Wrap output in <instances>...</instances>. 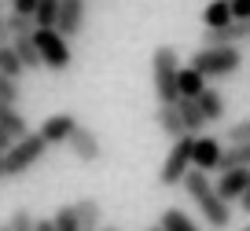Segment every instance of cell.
Segmentation results:
<instances>
[{
  "instance_id": "12",
  "label": "cell",
  "mask_w": 250,
  "mask_h": 231,
  "mask_svg": "<svg viewBox=\"0 0 250 231\" xmlns=\"http://www.w3.org/2000/svg\"><path fill=\"white\" fill-rule=\"evenodd\" d=\"M74 129H78V117L74 114H52L44 125H41V136H44L48 147H55V143H66Z\"/></svg>"
},
{
  "instance_id": "20",
  "label": "cell",
  "mask_w": 250,
  "mask_h": 231,
  "mask_svg": "<svg viewBox=\"0 0 250 231\" xmlns=\"http://www.w3.org/2000/svg\"><path fill=\"white\" fill-rule=\"evenodd\" d=\"M162 231H203L184 209H166L162 213Z\"/></svg>"
},
{
  "instance_id": "3",
  "label": "cell",
  "mask_w": 250,
  "mask_h": 231,
  "mask_svg": "<svg viewBox=\"0 0 250 231\" xmlns=\"http://www.w3.org/2000/svg\"><path fill=\"white\" fill-rule=\"evenodd\" d=\"M44 151H48V143H44L41 132H26V136H19L15 143L4 151V176H8V180L22 176L26 169H33V165L44 158Z\"/></svg>"
},
{
  "instance_id": "41",
  "label": "cell",
  "mask_w": 250,
  "mask_h": 231,
  "mask_svg": "<svg viewBox=\"0 0 250 231\" xmlns=\"http://www.w3.org/2000/svg\"><path fill=\"white\" fill-rule=\"evenodd\" d=\"M107 231H114V228H107Z\"/></svg>"
},
{
  "instance_id": "19",
  "label": "cell",
  "mask_w": 250,
  "mask_h": 231,
  "mask_svg": "<svg viewBox=\"0 0 250 231\" xmlns=\"http://www.w3.org/2000/svg\"><path fill=\"white\" fill-rule=\"evenodd\" d=\"M225 169H250V143H239V147H225V154H221V165L217 173Z\"/></svg>"
},
{
  "instance_id": "38",
  "label": "cell",
  "mask_w": 250,
  "mask_h": 231,
  "mask_svg": "<svg viewBox=\"0 0 250 231\" xmlns=\"http://www.w3.org/2000/svg\"><path fill=\"white\" fill-rule=\"evenodd\" d=\"M147 231H162V224H158V228H147Z\"/></svg>"
},
{
  "instance_id": "31",
  "label": "cell",
  "mask_w": 250,
  "mask_h": 231,
  "mask_svg": "<svg viewBox=\"0 0 250 231\" xmlns=\"http://www.w3.org/2000/svg\"><path fill=\"white\" fill-rule=\"evenodd\" d=\"M37 4H41V0H11V11H19V15H33Z\"/></svg>"
},
{
  "instance_id": "17",
  "label": "cell",
  "mask_w": 250,
  "mask_h": 231,
  "mask_svg": "<svg viewBox=\"0 0 250 231\" xmlns=\"http://www.w3.org/2000/svg\"><path fill=\"white\" fill-rule=\"evenodd\" d=\"M232 22V8H228V0H210L203 8V26L206 30H221V26Z\"/></svg>"
},
{
  "instance_id": "33",
  "label": "cell",
  "mask_w": 250,
  "mask_h": 231,
  "mask_svg": "<svg viewBox=\"0 0 250 231\" xmlns=\"http://www.w3.org/2000/svg\"><path fill=\"white\" fill-rule=\"evenodd\" d=\"M11 143H15V136H11V132L4 129V125H0V151H8Z\"/></svg>"
},
{
  "instance_id": "14",
  "label": "cell",
  "mask_w": 250,
  "mask_h": 231,
  "mask_svg": "<svg viewBox=\"0 0 250 231\" xmlns=\"http://www.w3.org/2000/svg\"><path fill=\"white\" fill-rule=\"evenodd\" d=\"M206 85H210V81H206L195 66H180V74H177V99L180 96H184V99H195Z\"/></svg>"
},
{
  "instance_id": "30",
  "label": "cell",
  "mask_w": 250,
  "mask_h": 231,
  "mask_svg": "<svg viewBox=\"0 0 250 231\" xmlns=\"http://www.w3.org/2000/svg\"><path fill=\"white\" fill-rule=\"evenodd\" d=\"M228 8H232V19L250 22V0H228Z\"/></svg>"
},
{
  "instance_id": "23",
  "label": "cell",
  "mask_w": 250,
  "mask_h": 231,
  "mask_svg": "<svg viewBox=\"0 0 250 231\" xmlns=\"http://www.w3.org/2000/svg\"><path fill=\"white\" fill-rule=\"evenodd\" d=\"M0 74H4V77H15V81L26 74L22 59L15 55V48H11V44H0Z\"/></svg>"
},
{
  "instance_id": "18",
  "label": "cell",
  "mask_w": 250,
  "mask_h": 231,
  "mask_svg": "<svg viewBox=\"0 0 250 231\" xmlns=\"http://www.w3.org/2000/svg\"><path fill=\"white\" fill-rule=\"evenodd\" d=\"M11 48H15V55L22 59L26 70L41 66V52H37V44H33V33H26V37H11Z\"/></svg>"
},
{
  "instance_id": "11",
  "label": "cell",
  "mask_w": 250,
  "mask_h": 231,
  "mask_svg": "<svg viewBox=\"0 0 250 231\" xmlns=\"http://www.w3.org/2000/svg\"><path fill=\"white\" fill-rule=\"evenodd\" d=\"M250 37V22H239V19H232L228 26H221V30H203V48H232L239 44V40Z\"/></svg>"
},
{
  "instance_id": "25",
  "label": "cell",
  "mask_w": 250,
  "mask_h": 231,
  "mask_svg": "<svg viewBox=\"0 0 250 231\" xmlns=\"http://www.w3.org/2000/svg\"><path fill=\"white\" fill-rule=\"evenodd\" d=\"M74 206H78L81 228H92L96 231V224H100V206H96V198H81V202H74Z\"/></svg>"
},
{
  "instance_id": "2",
  "label": "cell",
  "mask_w": 250,
  "mask_h": 231,
  "mask_svg": "<svg viewBox=\"0 0 250 231\" xmlns=\"http://www.w3.org/2000/svg\"><path fill=\"white\" fill-rule=\"evenodd\" d=\"M177 74H180V55L173 44H158L151 55V81H155L158 103H177Z\"/></svg>"
},
{
  "instance_id": "27",
  "label": "cell",
  "mask_w": 250,
  "mask_h": 231,
  "mask_svg": "<svg viewBox=\"0 0 250 231\" xmlns=\"http://www.w3.org/2000/svg\"><path fill=\"white\" fill-rule=\"evenodd\" d=\"M225 139H228V147H239V143H250V117H243V121L228 125Z\"/></svg>"
},
{
  "instance_id": "37",
  "label": "cell",
  "mask_w": 250,
  "mask_h": 231,
  "mask_svg": "<svg viewBox=\"0 0 250 231\" xmlns=\"http://www.w3.org/2000/svg\"><path fill=\"white\" fill-rule=\"evenodd\" d=\"M0 231H11V224H8V220H4V224H0Z\"/></svg>"
},
{
  "instance_id": "40",
  "label": "cell",
  "mask_w": 250,
  "mask_h": 231,
  "mask_svg": "<svg viewBox=\"0 0 250 231\" xmlns=\"http://www.w3.org/2000/svg\"><path fill=\"white\" fill-rule=\"evenodd\" d=\"M243 231H250V228H243Z\"/></svg>"
},
{
  "instance_id": "28",
  "label": "cell",
  "mask_w": 250,
  "mask_h": 231,
  "mask_svg": "<svg viewBox=\"0 0 250 231\" xmlns=\"http://www.w3.org/2000/svg\"><path fill=\"white\" fill-rule=\"evenodd\" d=\"M8 224H11V231H37V220H33L30 209H15Z\"/></svg>"
},
{
  "instance_id": "5",
  "label": "cell",
  "mask_w": 250,
  "mask_h": 231,
  "mask_svg": "<svg viewBox=\"0 0 250 231\" xmlns=\"http://www.w3.org/2000/svg\"><path fill=\"white\" fill-rule=\"evenodd\" d=\"M33 44H37L41 52V66L55 70V74H62V70H70V44H66V37H62L59 30H33Z\"/></svg>"
},
{
  "instance_id": "32",
  "label": "cell",
  "mask_w": 250,
  "mask_h": 231,
  "mask_svg": "<svg viewBox=\"0 0 250 231\" xmlns=\"http://www.w3.org/2000/svg\"><path fill=\"white\" fill-rule=\"evenodd\" d=\"M0 44H11V30H8V19L0 15Z\"/></svg>"
},
{
  "instance_id": "34",
  "label": "cell",
  "mask_w": 250,
  "mask_h": 231,
  "mask_svg": "<svg viewBox=\"0 0 250 231\" xmlns=\"http://www.w3.org/2000/svg\"><path fill=\"white\" fill-rule=\"evenodd\" d=\"M37 231H55V224H52V216H44V220H37Z\"/></svg>"
},
{
  "instance_id": "6",
  "label": "cell",
  "mask_w": 250,
  "mask_h": 231,
  "mask_svg": "<svg viewBox=\"0 0 250 231\" xmlns=\"http://www.w3.org/2000/svg\"><path fill=\"white\" fill-rule=\"evenodd\" d=\"M191 151H195V136L173 139L169 154H166V162H162V173H158V180H162L166 187H177L180 180H184V173L191 169Z\"/></svg>"
},
{
  "instance_id": "29",
  "label": "cell",
  "mask_w": 250,
  "mask_h": 231,
  "mask_svg": "<svg viewBox=\"0 0 250 231\" xmlns=\"http://www.w3.org/2000/svg\"><path fill=\"white\" fill-rule=\"evenodd\" d=\"M15 99H19V81L0 74V103H11V107H15Z\"/></svg>"
},
{
  "instance_id": "36",
  "label": "cell",
  "mask_w": 250,
  "mask_h": 231,
  "mask_svg": "<svg viewBox=\"0 0 250 231\" xmlns=\"http://www.w3.org/2000/svg\"><path fill=\"white\" fill-rule=\"evenodd\" d=\"M0 180H4V151H0Z\"/></svg>"
},
{
  "instance_id": "26",
  "label": "cell",
  "mask_w": 250,
  "mask_h": 231,
  "mask_svg": "<svg viewBox=\"0 0 250 231\" xmlns=\"http://www.w3.org/2000/svg\"><path fill=\"white\" fill-rule=\"evenodd\" d=\"M4 19H8V30H11V37H26V33H33V30H37L33 15H19V11H11V15H4Z\"/></svg>"
},
{
  "instance_id": "8",
  "label": "cell",
  "mask_w": 250,
  "mask_h": 231,
  "mask_svg": "<svg viewBox=\"0 0 250 231\" xmlns=\"http://www.w3.org/2000/svg\"><path fill=\"white\" fill-rule=\"evenodd\" d=\"M85 19H88L85 0H59V22H55V30H59L66 40L85 30Z\"/></svg>"
},
{
  "instance_id": "10",
  "label": "cell",
  "mask_w": 250,
  "mask_h": 231,
  "mask_svg": "<svg viewBox=\"0 0 250 231\" xmlns=\"http://www.w3.org/2000/svg\"><path fill=\"white\" fill-rule=\"evenodd\" d=\"M247 187H250V169H225V173H217L213 191L232 206V202H239L243 194H247Z\"/></svg>"
},
{
  "instance_id": "16",
  "label": "cell",
  "mask_w": 250,
  "mask_h": 231,
  "mask_svg": "<svg viewBox=\"0 0 250 231\" xmlns=\"http://www.w3.org/2000/svg\"><path fill=\"white\" fill-rule=\"evenodd\" d=\"M155 117H158V129H162L169 139H180V136H188V132H184V121H180V114H177V107H173V103H162Z\"/></svg>"
},
{
  "instance_id": "1",
  "label": "cell",
  "mask_w": 250,
  "mask_h": 231,
  "mask_svg": "<svg viewBox=\"0 0 250 231\" xmlns=\"http://www.w3.org/2000/svg\"><path fill=\"white\" fill-rule=\"evenodd\" d=\"M180 184H184V191L191 194V202L199 206V213L206 216V224H210L213 231H225V228H232V206H228V202L221 198L217 191H213V180L206 176V173H199V169H188Z\"/></svg>"
},
{
  "instance_id": "7",
  "label": "cell",
  "mask_w": 250,
  "mask_h": 231,
  "mask_svg": "<svg viewBox=\"0 0 250 231\" xmlns=\"http://www.w3.org/2000/svg\"><path fill=\"white\" fill-rule=\"evenodd\" d=\"M66 147H70V154L78 158V162H85V165L100 162V154H103V147H100V136H96L92 129H85V125H78V129L70 132Z\"/></svg>"
},
{
  "instance_id": "24",
  "label": "cell",
  "mask_w": 250,
  "mask_h": 231,
  "mask_svg": "<svg viewBox=\"0 0 250 231\" xmlns=\"http://www.w3.org/2000/svg\"><path fill=\"white\" fill-rule=\"evenodd\" d=\"M55 231H81V216H78V206H59L52 216Z\"/></svg>"
},
{
  "instance_id": "22",
  "label": "cell",
  "mask_w": 250,
  "mask_h": 231,
  "mask_svg": "<svg viewBox=\"0 0 250 231\" xmlns=\"http://www.w3.org/2000/svg\"><path fill=\"white\" fill-rule=\"evenodd\" d=\"M33 22H37V30H55V22H59V0H41L37 11H33Z\"/></svg>"
},
{
  "instance_id": "15",
  "label": "cell",
  "mask_w": 250,
  "mask_h": 231,
  "mask_svg": "<svg viewBox=\"0 0 250 231\" xmlns=\"http://www.w3.org/2000/svg\"><path fill=\"white\" fill-rule=\"evenodd\" d=\"M195 103H199V110H203V117H206V121H213V125H217L221 117H225V96H221L217 88H210V85H206L203 92L195 96Z\"/></svg>"
},
{
  "instance_id": "9",
  "label": "cell",
  "mask_w": 250,
  "mask_h": 231,
  "mask_svg": "<svg viewBox=\"0 0 250 231\" xmlns=\"http://www.w3.org/2000/svg\"><path fill=\"white\" fill-rule=\"evenodd\" d=\"M221 154H225V147H221V139H217V136H195L191 169H199V173H217Z\"/></svg>"
},
{
  "instance_id": "4",
  "label": "cell",
  "mask_w": 250,
  "mask_h": 231,
  "mask_svg": "<svg viewBox=\"0 0 250 231\" xmlns=\"http://www.w3.org/2000/svg\"><path fill=\"white\" fill-rule=\"evenodd\" d=\"M239 62H243L239 44H232V48H199V52L191 55V66H195L206 81H225V77H232L235 70H239Z\"/></svg>"
},
{
  "instance_id": "35",
  "label": "cell",
  "mask_w": 250,
  "mask_h": 231,
  "mask_svg": "<svg viewBox=\"0 0 250 231\" xmlns=\"http://www.w3.org/2000/svg\"><path fill=\"white\" fill-rule=\"evenodd\" d=\"M239 209H243V213H250V187H247V194L239 198Z\"/></svg>"
},
{
  "instance_id": "39",
  "label": "cell",
  "mask_w": 250,
  "mask_h": 231,
  "mask_svg": "<svg viewBox=\"0 0 250 231\" xmlns=\"http://www.w3.org/2000/svg\"><path fill=\"white\" fill-rule=\"evenodd\" d=\"M81 231H92V228H81Z\"/></svg>"
},
{
  "instance_id": "13",
  "label": "cell",
  "mask_w": 250,
  "mask_h": 231,
  "mask_svg": "<svg viewBox=\"0 0 250 231\" xmlns=\"http://www.w3.org/2000/svg\"><path fill=\"white\" fill-rule=\"evenodd\" d=\"M173 107H177V114H180V121H184V132H188V136H203V129H206L210 121L203 117V110H199L195 99H184V96H180Z\"/></svg>"
},
{
  "instance_id": "21",
  "label": "cell",
  "mask_w": 250,
  "mask_h": 231,
  "mask_svg": "<svg viewBox=\"0 0 250 231\" xmlns=\"http://www.w3.org/2000/svg\"><path fill=\"white\" fill-rule=\"evenodd\" d=\"M0 125H4V129H8L11 136H15V139L30 132V129H26V117L19 114V110L11 107V103H0Z\"/></svg>"
}]
</instances>
